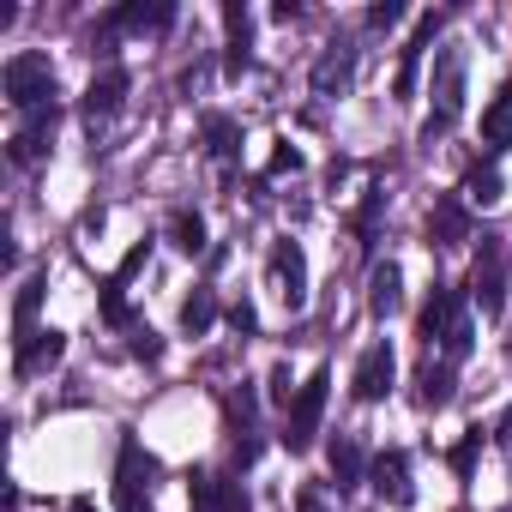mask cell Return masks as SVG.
I'll return each mask as SVG.
<instances>
[{"instance_id":"obj_1","label":"cell","mask_w":512,"mask_h":512,"mask_svg":"<svg viewBox=\"0 0 512 512\" xmlns=\"http://www.w3.org/2000/svg\"><path fill=\"white\" fill-rule=\"evenodd\" d=\"M0 85H7V103L13 109H43V103H55V67H49V55H13L7 61V73H0Z\"/></svg>"},{"instance_id":"obj_2","label":"cell","mask_w":512,"mask_h":512,"mask_svg":"<svg viewBox=\"0 0 512 512\" xmlns=\"http://www.w3.org/2000/svg\"><path fill=\"white\" fill-rule=\"evenodd\" d=\"M458 109H464V49H446L440 67H434V109H428V121H422V139L434 145L440 133H452Z\"/></svg>"},{"instance_id":"obj_3","label":"cell","mask_w":512,"mask_h":512,"mask_svg":"<svg viewBox=\"0 0 512 512\" xmlns=\"http://www.w3.org/2000/svg\"><path fill=\"white\" fill-rule=\"evenodd\" d=\"M266 278H272V290H278V302H284L290 314L308 308V253H302V241H290V235L272 241V253H266Z\"/></svg>"},{"instance_id":"obj_4","label":"cell","mask_w":512,"mask_h":512,"mask_svg":"<svg viewBox=\"0 0 512 512\" xmlns=\"http://www.w3.org/2000/svg\"><path fill=\"white\" fill-rule=\"evenodd\" d=\"M326 386H332V368H314L290 404V428H284V446L290 452H308L314 434H320V416H326Z\"/></svg>"},{"instance_id":"obj_5","label":"cell","mask_w":512,"mask_h":512,"mask_svg":"<svg viewBox=\"0 0 512 512\" xmlns=\"http://www.w3.org/2000/svg\"><path fill=\"white\" fill-rule=\"evenodd\" d=\"M470 290H476V308L488 320L506 314V253H500V235H482V253H476V272H470Z\"/></svg>"},{"instance_id":"obj_6","label":"cell","mask_w":512,"mask_h":512,"mask_svg":"<svg viewBox=\"0 0 512 512\" xmlns=\"http://www.w3.org/2000/svg\"><path fill=\"white\" fill-rule=\"evenodd\" d=\"M151 452H139V440H121V470H115V500L121 512H151Z\"/></svg>"},{"instance_id":"obj_7","label":"cell","mask_w":512,"mask_h":512,"mask_svg":"<svg viewBox=\"0 0 512 512\" xmlns=\"http://www.w3.org/2000/svg\"><path fill=\"white\" fill-rule=\"evenodd\" d=\"M368 482H374V494H380L386 506H410V500H416V482H410V452H404V446L374 452Z\"/></svg>"},{"instance_id":"obj_8","label":"cell","mask_w":512,"mask_h":512,"mask_svg":"<svg viewBox=\"0 0 512 512\" xmlns=\"http://www.w3.org/2000/svg\"><path fill=\"white\" fill-rule=\"evenodd\" d=\"M392 380H398V356H392V344L380 338V344H368L362 362H356V398H362V404H380V398L392 392Z\"/></svg>"},{"instance_id":"obj_9","label":"cell","mask_w":512,"mask_h":512,"mask_svg":"<svg viewBox=\"0 0 512 512\" xmlns=\"http://www.w3.org/2000/svg\"><path fill=\"white\" fill-rule=\"evenodd\" d=\"M145 260H151V235L127 247V260H121V266H115V278L103 284V320H109V326H121V320H127V284L145 272Z\"/></svg>"},{"instance_id":"obj_10","label":"cell","mask_w":512,"mask_h":512,"mask_svg":"<svg viewBox=\"0 0 512 512\" xmlns=\"http://www.w3.org/2000/svg\"><path fill=\"white\" fill-rule=\"evenodd\" d=\"M440 37V13H422L416 19V37L404 43V55H398V73H392V97H416V73H422V55H428V43Z\"/></svg>"},{"instance_id":"obj_11","label":"cell","mask_w":512,"mask_h":512,"mask_svg":"<svg viewBox=\"0 0 512 512\" xmlns=\"http://www.w3.org/2000/svg\"><path fill=\"white\" fill-rule=\"evenodd\" d=\"M350 79H356V43H332L314 61V97H344Z\"/></svg>"},{"instance_id":"obj_12","label":"cell","mask_w":512,"mask_h":512,"mask_svg":"<svg viewBox=\"0 0 512 512\" xmlns=\"http://www.w3.org/2000/svg\"><path fill=\"white\" fill-rule=\"evenodd\" d=\"M187 494H193V512H247V494L211 470H193L187 476Z\"/></svg>"},{"instance_id":"obj_13","label":"cell","mask_w":512,"mask_h":512,"mask_svg":"<svg viewBox=\"0 0 512 512\" xmlns=\"http://www.w3.org/2000/svg\"><path fill=\"white\" fill-rule=\"evenodd\" d=\"M55 103H43V109H31L25 115V127L13 133V163H37L43 151H49V139H55Z\"/></svg>"},{"instance_id":"obj_14","label":"cell","mask_w":512,"mask_h":512,"mask_svg":"<svg viewBox=\"0 0 512 512\" xmlns=\"http://www.w3.org/2000/svg\"><path fill=\"white\" fill-rule=\"evenodd\" d=\"M470 241V205L464 199H440L428 211V247H458Z\"/></svg>"},{"instance_id":"obj_15","label":"cell","mask_w":512,"mask_h":512,"mask_svg":"<svg viewBox=\"0 0 512 512\" xmlns=\"http://www.w3.org/2000/svg\"><path fill=\"white\" fill-rule=\"evenodd\" d=\"M398 308H404V272H398V260H380L374 278H368V314L392 320Z\"/></svg>"},{"instance_id":"obj_16","label":"cell","mask_w":512,"mask_h":512,"mask_svg":"<svg viewBox=\"0 0 512 512\" xmlns=\"http://www.w3.org/2000/svg\"><path fill=\"white\" fill-rule=\"evenodd\" d=\"M121 97H127V67H115V61H109V67L91 79V91H85V115H91V121H103V115H115V109H121Z\"/></svg>"},{"instance_id":"obj_17","label":"cell","mask_w":512,"mask_h":512,"mask_svg":"<svg viewBox=\"0 0 512 512\" xmlns=\"http://www.w3.org/2000/svg\"><path fill=\"white\" fill-rule=\"evenodd\" d=\"M43 284H49V272H31L25 284H19V302H13V344L25 350L31 338H37V308H43Z\"/></svg>"},{"instance_id":"obj_18","label":"cell","mask_w":512,"mask_h":512,"mask_svg":"<svg viewBox=\"0 0 512 512\" xmlns=\"http://www.w3.org/2000/svg\"><path fill=\"white\" fill-rule=\"evenodd\" d=\"M464 314V302H458V290H446V284H434V296H428V308H422V326H416V338H428V344H440L446 332H452V320Z\"/></svg>"},{"instance_id":"obj_19","label":"cell","mask_w":512,"mask_h":512,"mask_svg":"<svg viewBox=\"0 0 512 512\" xmlns=\"http://www.w3.org/2000/svg\"><path fill=\"white\" fill-rule=\"evenodd\" d=\"M223 31H229V73H247V61H253V13L223 7Z\"/></svg>"},{"instance_id":"obj_20","label":"cell","mask_w":512,"mask_h":512,"mask_svg":"<svg viewBox=\"0 0 512 512\" xmlns=\"http://www.w3.org/2000/svg\"><path fill=\"white\" fill-rule=\"evenodd\" d=\"M482 145H512V73H506V85L494 91V103L482 109Z\"/></svg>"},{"instance_id":"obj_21","label":"cell","mask_w":512,"mask_h":512,"mask_svg":"<svg viewBox=\"0 0 512 512\" xmlns=\"http://www.w3.org/2000/svg\"><path fill=\"white\" fill-rule=\"evenodd\" d=\"M500 193H506V181H500V169H494V163H488V169H470V175H464V187H458V199H464L470 211L500 205Z\"/></svg>"},{"instance_id":"obj_22","label":"cell","mask_w":512,"mask_h":512,"mask_svg":"<svg viewBox=\"0 0 512 512\" xmlns=\"http://www.w3.org/2000/svg\"><path fill=\"white\" fill-rule=\"evenodd\" d=\"M326 464H332V482H338V494H350V488L362 482V446H356L350 434H338V440H332Z\"/></svg>"},{"instance_id":"obj_23","label":"cell","mask_w":512,"mask_h":512,"mask_svg":"<svg viewBox=\"0 0 512 512\" xmlns=\"http://www.w3.org/2000/svg\"><path fill=\"white\" fill-rule=\"evenodd\" d=\"M61 356H67V338H61V332L49 326V332H37V338H31V344L19 350V374H31V368H55Z\"/></svg>"},{"instance_id":"obj_24","label":"cell","mask_w":512,"mask_h":512,"mask_svg":"<svg viewBox=\"0 0 512 512\" xmlns=\"http://www.w3.org/2000/svg\"><path fill=\"white\" fill-rule=\"evenodd\" d=\"M452 398V362H428L422 374H416V404L422 410H440Z\"/></svg>"},{"instance_id":"obj_25","label":"cell","mask_w":512,"mask_h":512,"mask_svg":"<svg viewBox=\"0 0 512 512\" xmlns=\"http://www.w3.org/2000/svg\"><path fill=\"white\" fill-rule=\"evenodd\" d=\"M211 320H217V296L199 284V290L181 302V332H187V338H205V332H211Z\"/></svg>"},{"instance_id":"obj_26","label":"cell","mask_w":512,"mask_h":512,"mask_svg":"<svg viewBox=\"0 0 512 512\" xmlns=\"http://www.w3.org/2000/svg\"><path fill=\"white\" fill-rule=\"evenodd\" d=\"M169 241L181 247V253H205V217L199 211H169Z\"/></svg>"},{"instance_id":"obj_27","label":"cell","mask_w":512,"mask_h":512,"mask_svg":"<svg viewBox=\"0 0 512 512\" xmlns=\"http://www.w3.org/2000/svg\"><path fill=\"white\" fill-rule=\"evenodd\" d=\"M235 139H241V133H235L229 115H205V151H211V157H235Z\"/></svg>"},{"instance_id":"obj_28","label":"cell","mask_w":512,"mask_h":512,"mask_svg":"<svg viewBox=\"0 0 512 512\" xmlns=\"http://www.w3.org/2000/svg\"><path fill=\"white\" fill-rule=\"evenodd\" d=\"M380 205H386V187L374 181V187H368V199H362V211H356V235H362V247H374V223H380Z\"/></svg>"},{"instance_id":"obj_29","label":"cell","mask_w":512,"mask_h":512,"mask_svg":"<svg viewBox=\"0 0 512 512\" xmlns=\"http://www.w3.org/2000/svg\"><path fill=\"white\" fill-rule=\"evenodd\" d=\"M470 344H476V338H470V320L458 314V320H452V332L440 338V362H464V356H470Z\"/></svg>"},{"instance_id":"obj_30","label":"cell","mask_w":512,"mask_h":512,"mask_svg":"<svg viewBox=\"0 0 512 512\" xmlns=\"http://www.w3.org/2000/svg\"><path fill=\"white\" fill-rule=\"evenodd\" d=\"M266 392H272V404H284V410L296 404V392H302V386L290 380V362H278V368H272V386H266Z\"/></svg>"},{"instance_id":"obj_31","label":"cell","mask_w":512,"mask_h":512,"mask_svg":"<svg viewBox=\"0 0 512 512\" xmlns=\"http://www.w3.org/2000/svg\"><path fill=\"white\" fill-rule=\"evenodd\" d=\"M476 446H482V428H470V434L458 440V452H452V470H458V476H470V464H476Z\"/></svg>"},{"instance_id":"obj_32","label":"cell","mask_w":512,"mask_h":512,"mask_svg":"<svg viewBox=\"0 0 512 512\" xmlns=\"http://www.w3.org/2000/svg\"><path fill=\"white\" fill-rule=\"evenodd\" d=\"M229 326H235L241 338H253V332H260V314H253V302H247V296H241V302L229 308Z\"/></svg>"},{"instance_id":"obj_33","label":"cell","mask_w":512,"mask_h":512,"mask_svg":"<svg viewBox=\"0 0 512 512\" xmlns=\"http://www.w3.org/2000/svg\"><path fill=\"white\" fill-rule=\"evenodd\" d=\"M302 169V151L290 145V139H278V151H272V175H296Z\"/></svg>"},{"instance_id":"obj_34","label":"cell","mask_w":512,"mask_h":512,"mask_svg":"<svg viewBox=\"0 0 512 512\" xmlns=\"http://www.w3.org/2000/svg\"><path fill=\"white\" fill-rule=\"evenodd\" d=\"M133 356H139V362H157V356H163V344H157V332H151V326H139V332H133Z\"/></svg>"},{"instance_id":"obj_35","label":"cell","mask_w":512,"mask_h":512,"mask_svg":"<svg viewBox=\"0 0 512 512\" xmlns=\"http://www.w3.org/2000/svg\"><path fill=\"white\" fill-rule=\"evenodd\" d=\"M398 19H404L398 0H386V7H374V13H368V25H374V31H386V25H398Z\"/></svg>"},{"instance_id":"obj_36","label":"cell","mask_w":512,"mask_h":512,"mask_svg":"<svg viewBox=\"0 0 512 512\" xmlns=\"http://www.w3.org/2000/svg\"><path fill=\"white\" fill-rule=\"evenodd\" d=\"M296 512H326V500H320V488H302V494H296Z\"/></svg>"},{"instance_id":"obj_37","label":"cell","mask_w":512,"mask_h":512,"mask_svg":"<svg viewBox=\"0 0 512 512\" xmlns=\"http://www.w3.org/2000/svg\"><path fill=\"white\" fill-rule=\"evenodd\" d=\"M73 512H91V500H73Z\"/></svg>"}]
</instances>
